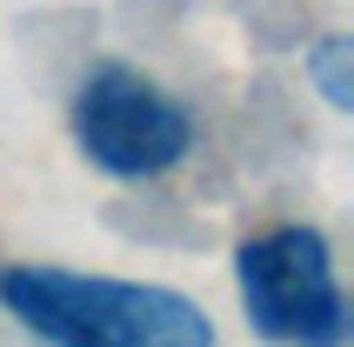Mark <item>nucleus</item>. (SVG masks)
<instances>
[{"mask_svg":"<svg viewBox=\"0 0 354 347\" xmlns=\"http://www.w3.org/2000/svg\"><path fill=\"white\" fill-rule=\"evenodd\" d=\"M0 301L20 328L60 347H207V314L174 288L147 281H100L67 268H7Z\"/></svg>","mask_w":354,"mask_h":347,"instance_id":"obj_1","label":"nucleus"},{"mask_svg":"<svg viewBox=\"0 0 354 347\" xmlns=\"http://www.w3.org/2000/svg\"><path fill=\"white\" fill-rule=\"evenodd\" d=\"M241 301L268 341H348V301H341L328 241L315 227H274L254 234L234 254Z\"/></svg>","mask_w":354,"mask_h":347,"instance_id":"obj_2","label":"nucleus"},{"mask_svg":"<svg viewBox=\"0 0 354 347\" xmlns=\"http://www.w3.org/2000/svg\"><path fill=\"white\" fill-rule=\"evenodd\" d=\"M74 140L100 174L140 180V174H167L187 154L194 120L180 114V100H167L134 67H100L74 94Z\"/></svg>","mask_w":354,"mask_h":347,"instance_id":"obj_3","label":"nucleus"},{"mask_svg":"<svg viewBox=\"0 0 354 347\" xmlns=\"http://www.w3.org/2000/svg\"><path fill=\"white\" fill-rule=\"evenodd\" d=\"M308 74L321 80V94H328V107H354V80H348V40H321L315 54H308Z\"/></svg>","mask_w":354,"mask_h":347,"instance_id":"obj_4","label":"nucleus"}]
</instances>
